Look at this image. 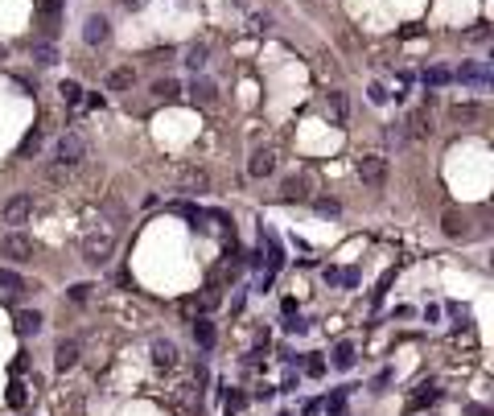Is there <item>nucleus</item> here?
Masks as SVG:
<instances>
[{
    "instance_id": "18",
    "label": "nucleus",
    "mask_w": 494,
    "mask_h": 416,
    "mask_svg": "<svg viewBox=\"0 0 494 416\" xmlns=\"http://www.w3.org/2000/svg\"><path fill=\"white\" fill-rule=\"evenodd\" d=\"M457 79H465V83H478V87H486V83H491V70H486V66H478V62H465V66L457 70Z\"/></svg>"
},
{
    "instance_id": "25",
    "label": "nucleus",
    "mask_w": 494,
    "mask_h": 416,
    "mask_svg": "<svg viewBox=\"0 0 494 416\" xmlns=\"http://www.w3.org/2000/svg\"><path fill=\"white\" fill-rule=\"evenodd\" d=\"M482 107L478 103H453V120H478Z\"/></svg>"
},
{
    "instance_id": "20",
    "label": "nucleus",
    "mask_w": 494,
    "mask_h": 416,
    "mask_svg": "<svg viewBox=\"0 0 494 416\" xmlns=\"http://www.w3.org/2000/svg\"><path fill=\"white\" fill-rule=\"evenodd\" d=\"M194 342H198L202 350H210V346H215V325L206 322V318H198V322H194Z\"/></svg>"
},
{
    "instance_id": "5",
    "label": "nucleus",
    "mask_w": 494,
    "mask_h": 416,
    "mask_svg": "<svg viewBox=\"0 0 494 416\" xmlns=\"http://www.w3.org/2000/svg\"><path fill=\"white\" fill-rule=\"evenodd\" d=\"M58 157H62V165H79L87 157V140L79 132H62L58 137Z\"/></svg>"
},
{
    "instance_id": "29",
    "label": "nucleus",
    "mask_w": 494,
    "mask_h": 416,
    "mask_svg": "<svg viewBox=\"0 0 494 416\" xmlns=\"http://www.w3.org/2000/svg\"><path fill=\"white\" fill-rule=\"evenodd\" d=\"M33 58H38L42 66H54V62H58V49L54 46H33Z\"/></svg>"
},
{
    "instance_id": "14",
    "label": "nucleus",
    "mask_w": 494,
    "mask_h": 416,
    "mask_svg": "<svg viewBox=\"0 0 494 416\" xmlns=\"http://www.w3.org/2000/svg\"><path fill=\"white\" fill-rule=\"evenodd\" d=\"M75 363H79V342L62 338V342H58V350H54V367H58V371H70Z\"/></svg>"
},
{
    "instance_id": "7",
    "label": "nucleus",
    "mask_w": 494,
    "mask_h": 416,
    "mask_svg": "<svg viewBox=\"0 0 494 416\" xmlns=\"http://www.w3.org/2000/svg\"><path fill=\"white\" fill-rule=\"evenodd\" d=\"M148 355H153V367H161V371L178 367V346H173L169 338H153V346H148Z\"/></svg>"
},
{
    "instance_id": "13",
    "label": "nucleus",
    "mask_w": 494,
    "mask_h": 416,
    "mask_svg": "<svg viewBox=\"0 0 494 416\" xmlns=\"http://www.w3.org/2000/svg\"><path fill=\"white\" fill-rule=\"evenodd\" d=\"M408 137H412V140H429V137H433V120H429L424 107H416V111L408 116Z\"/></svg>"
},
{
    "instance_id": "31",
    "label": "nucleus",
    "mask_w": 494,
    "mask_h": 416,
    "mask_svg": "<svg viewBox=\"0 0 494 416\" xmlns=\"http://www.w3.org/2000/svg\"><path fill=\"white\" fill-rule=\"evenodd\" d=\"M465 42H491V25H474V29L465 33Z\"/></svg>"
},
{
    "instance_id": "36",
    "label": "nucleus",
    "mask_w": 494,
    "mask_h": 416,
    "mask_svg": "<svg viewBox=\"0 0 494 416\" xmlns=\"http://www.w3.org/2000/svg\"><path fill=\"white\" fill-rule=\"evenodd\" d=\"M0 58H4V54H0Z\"/></svg>"
},
{
    "instance_id": "19",
    "label": "nucleus",
    "mask_w": 494,
    "mask_h": 416,
    "mask_svg": "<svg viewBox=\"0 0 494 416\" xmlns=\"http://www.w3.org/2000/svg\"><path fill=\"white\" fill-rule=\"evenodd\" d=\"M280 194H284L288 202H305V198H309V185H305V178H288V182L280 185Z\"/></svg>"
},
{
    "instance_id": "8",
    "label": "nucleus",
    "mask_w": 494,
    "mask_h": 416,
    "mask_svg": "<svg viewBox=\"0 0 494 416\" xmlns=\"http://www.w3.org/2000/svg\"><path fill=\"white\" fill-rule=\"evenodd\" d=\"M58 17H62V0H38V21H42V33H45V38H54Z\"/></svg>"
},
{
    "instance_id": "17",
    "label": "nucleus",
    "mask_w": 494,
    "mask_h": 416,
    "mask_svg": "<svg viewBox=\"0 0 494 416\" xmlns=\"http://www.w3.org/2000/svg\"><path fill=\"white\" fill-rule=\"evenodd\" d=\"M190 99H194V103H215V99H219V87H215L210 79H194V87H190Z\"/></svg>"
},
{
    "instance_id": "1",
    "label": "nucleus",
    "mask_w": 494,
    "mask_h": 416,
    "mask_svg": "<svg viewBox=\"0 0 494 416\" xmlns=\"http://www.w3.org/2000/svg\"><path fill=\"white\" fill-rule=\"evenodd\" d=\"M0 252H4V256H8L13 264H29L38 247H33V239H29V235H21V231H8L4 239H0Z\"/></svg>"
},
{
    "instance_id": "12",
    "label": "nucleus",
    "mask_w": 494,
    "mask_h": 416,
    "mask_svg": "<svg viewBox=\"0 0 494 416\" xmlns=\"http://www.w3.org/2000/svg\"><path fill=\"white\" fill-rule=\"evenodd\" d=\"M272 169H276V153H272V148H256L252 161H247V174H252V178H268Z\"/></svg>"
},
{
    "instance_id": "2",
    "label": "nucleus",
    "mask_w": 494,
    "mask_h": 416,
    "mask_svg": "<svg viewBox=\"0 0 494 416\" xmlns=\"http://www.w3.org/2000/svg\"><path fill=\"white\" fill-rule=\"evenodd\" d=\"M111 247H116V235H111V231H95V235L83 239V260H87V264H107Z\"/></svg>"
},
{
    "instance_id": "6",
    "label": "nucleus",
    "mask_w": 494,
    "mask_h": 416,
    "mask_svg": "<svg viewBox=\"0 0 494 416\" xmlns=\"http://www.w3.org/2000/svg\"><path fill=\"white\" fill-rule=\"evenodd\" d=\"M29 293V280L17 277L13 268H0V301H21Z\"/></svg>"
},
{
    "instance_id": "4",
    "label": "nucleus",
    "mask_w": 494,
    "mask_h": 416,
    "mask_svg": "<svg viewBox=\"0 0 494 416\" xmlns=\"http://www.w3.org/2000/svg\"><path fill=\"white\" fill-rule=\"evenodd\" d=\"M0 219H4L8 227H21V223H29V219H33V198H29V194H17V198H8Z\"/></svg>"
},
{
    "instance_id": "30",
    "label": "nucleus",
    "mask_w": 494,
    "mask_h": 416,
    "mask_svg": "<svg viewBox=\"0 0 494 416\" xmlns=\"http://www.w3.org/2000/svg\"><path fill=\"white\" fill-rule=\"evenodd\" d=\"M185 185H190V190H206V185H210V178H206L202 169H194V174H185Z\"/></svg>"
},
{
    "instance_id": "16",
    "label": "nucleus",
    "mask_w": 494,
    "mask_h": 416,
    "mask_svg": "<svg viewBox=\"0 0 494 416\" xmlns=\"http://www.w3.org/2000/svg\"><path fill=\"white\" fill-rule=\"evenodd\" d=\"M441 227H445V235H449V239H465V235H470V219H465V215H457V210H449V215L441 219Z\"/></svg>"
},
{
    "instance_id": "34",
    "label": "nucleus",
    "mask_w": 494,
    "mask_h": 416,
    "mask_svg": "<svg viewBox=\"0 0 494 416\" xmlns=\"http://www.w3.org/2000/svg\"><path fill=\"white\" fill-rule=\"evenodd\" d=\"M70 297H75V301H87V297H91V284H75V288H70Z\"/></svg>"
},
{
    "instance_id": "35",
    "label": "nucleus",
    "mask_w": 494,
    "mask_h": 416,
    "mask_svg": "<svg viewBox=\"0 0 494 416\" xmlns=\"http://www.w3.org/2000/svg\"><path fill=\"white\" fill-rule=\"evenodd\" d=\"M140 4H144V0H124V8H140Z\"/></svg>"
},
{
    "instance_id": "15",
    "label": "nucleus",
    "mask_w": 494,
    "mask_h": 416,
    "mask_svg": "<svg viewBox=\"0 0 494 416\" xmlns=\"http://www.w3.org/2000/svg\"><path fill=\"white\" fill-rule=\"evenodd\" d=\"M13 330H17L21 338L38 334V330H42V314H33V309H17V318H13Z\"/></svg>"
},
{
    "instance_id": "11",
    "label": "nucleus",
    "mask_w": 494,
    "mask_h": 416,
    "mask_svg": "<svg viewBox=\"0 0 494 416\" xmlns=\"http://www.w3.org/2000/svg\"><path fill=\"white\" fill-rule=\"evenodd\" d=\"M132 83H136V70H132V66H116V70L107 75V83H103V87H107L111 95H124V91H132Z\"/></svg>"
},
{
    "instance_id": "21",
    "label": "nucleus",
    "mask_w": 494,
    "mask_h": 416,
    "mask_svg": "<svg viewBox=\"0 0 494 416\" xmlns=\"http://www.w3.org/2000/svg\"><path fill=\"white\" fill-rule=\"evenodd\" d=\"M206 62H210V49H206V46H194L190 54H185V66H190L194 75H198V70H206Z\"/></svg>"
},
{
    "instance_id": "32",
    "label": "nucleus",
    "mask_w": 494,
    "mask_h": 416,
    "mask_svg": "<svg viewBox=\"0 0 494 416\" xmlns=\"http://www.w3.org/2000/svg\"><path fill=\"white\" fill-rule=\"evenodd\" d=\"M8 404H13V408H21V404H25V387H21V383H13V387H8Z\"/></svg>"
},
{
    "instance_id": "27",
    "label": "nucleus",
    "mask_w": 494,
    "mask_h": 416,
    "mask_svg": "<svg viewBox=\"0 0 494 416\" xmlns=\"http://www.w3.org/2000/svg\"><path fill=\"white\" fill-rule=\"evenodd\" d=\"M66 178H70V165H62V161L45 169V182H54V185H62V182H66Z\"/></svg>"
},
{
    "instance_id": "9",
    "label": "nucleus",
    "mask_w": 494,
    "mask_h": 416,
    "mask_svg": "<svg viewBox=\"0 0 494 416\" xmlns=\"http://www.w3.org/2000/svg\"><path fill=\"white\" fill-rule=\"evenodd\" d=\"M107 38H111L107 17H87V25H83V42H87V46H103Z\"/></svg>"
},
{
    "instance_id": "26",
    "label": "nucleus",
    "mask_w": 494,
    "mask_h": 416,
    "mask_svg": "<svg viewBox=\"0 0 494 416\" xmlns=\"http://www.w3.org/2000/svg\"><path fill=\"white\" fill-rule=\"evenodd\" d=\"M58 91H62V99H66L70 107H79V103H83V87H79V83H62Z\"/></svg>"
},
{
    "instance_id": "28",
    "label": "nucleus",
    "mask_w": 494,
    "mask_h": 416,
    "mask_svg": "<svg viewBox=\"0 0 494 416\" xmlns=\"http://www.w3.org/2000/svg\"><path fill=\"white\" fill-rule=\"evenodd\" d=\"M38 153H42V132H29L21 144V157H38Z\"/></svg>"
},
{
    "instance_id": "10",
    "label": "nucleus",
    "mask_w": 494,
    "mask_h": 416,
    "mask_svg": "<svg viewBox=\"0 0 494 416\" xmlns=\"http://www.w3.org/2000/svg\"><path fill=\"white\" fill-rule=\"evenodd\" d=\"M346 116H350L346 95H342V91H330V95H325V120H330V124H346Z\"/></svg>"
},
{
    "instance_id": "3",
    "label": "nucleus",
    "mask_w": 494,
    "mask_h": 416,
    "mask_svg": "<svg viewBox=\"0 0 494 416\" xmlns=\"http://www.w3.org/2000/svg\"><path fill=\"white\" fill-rule=\"evenodd\" d=\"M359 178H362V185H383L387 182V157H379V153L359 157Z\"/></svg>"
},
{
    "instance_id": "33",
    "label": "nucleus",
    "mask_w": 494,
    "mask_h": 416,
    "mask_svg": "<svg viewBox=\"0 0 494 416\" xmlns=\"http://www.w3.org/2000/svg\"><path fill=\"white\" fill-rule=\"evenodd\" d=\"M317 210H321V215H338V210H342V206H338V202H334V198H317Z\"/></svg>"
},
{
    "instance_id": "23",
    "label": "nucleus",
    "mask_w": 494,
    "mask_h": 416,
    "mask_svg": "<svg viewBox=\"0 0 494 416\" xmlns=\"http://www.w3.org/2000/svg\"><path fill=\"white\" fill-rule=\"evenodd\" d=\"M449 79H453V70H445V66H429V70H424V83H429V87H445Z\"/></svg>"
},
{
    "instance_id": "22",
    "label": "nucleus",
    "mask_w": 494,
    "mask_h": 416,
    "mask_svg": "<svg viewBox=\"0 0 494 416\" xmlns=\"http://www.w3.org/2000/svg\"><path fill=\"white\" fill-rule=\"evenodd\" d=\"M178 79H157V83H153V95H157V99H178Z\"/></svg>"
},
{
    "instance_id": "24",
    "label": "nucleus",
    "mask_w": 494,
    "mask_h": 416,
    "mask_svg": "<svg viewBox=\"0 0 494 416\" xmlns=\"http://www.w3.org/2000/svg\"><path fill=\"white\" fill-rule=\"evenodd\" d=\"M334 367H342V371L355 367V346H346V342H342V346L334 350Z\"/></svg>"
}]
</instances>
